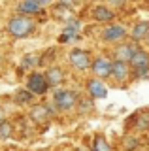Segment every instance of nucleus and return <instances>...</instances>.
Segmentation results:
<instances>
[{"label": "nucleus", "instance_id": "f257e3e1", "mask_svg": "<svg viewBox=\"0 0 149 151\" xmlns=\"http://www.w3.org/2000/svg\"><path fill=\"white\" fill-rule=\"evenodd\" d=\"M6 30L8 34L15 40H21V38H27L30 36L32 32L36 30V23L32 17H27V15H13L6 25Z\"/></svg>", "mask_w": 149, "mask_h": 151}, {"label": "nucleus", "instance_id": "f03ea898", "mask_svg": "<svg viewBox=\"0 0 149 151\" xmlns=\"http://www.w3.org/2000/svg\"><path fill=\"white\" fill-rule=\"evenodd\" d=\"M77 93H74L72 89H66V87H57L53 91V104L59 111H72L76 110L77 106Z\"/></svg>", "mask_w": 149, "mask_h": 151}, {"label": "nucleus", "instance_id": "7ed1b4c3", "mask_svg": "<svg viewBox=\"0 0 149 151\" xmlns=\"http://www.w3.org/2000/svg\"><path fill=\"white\" fill-rule=\"evenodd\" d=\"M128 64L132 68V78H138V79L149 78V53L145 49L138 47Z\"/></svg>", "mask_w": 149, "mask_h": 151}, {"label": "nucleus", "instance_id": "20e7f679", "mask_svg": "<svg viewBox=\"0 0 149 151\" xmlns=\"http://www.w3.org/2000/svg\"><path fill=\"white\" fill-rule=\"evenodd\" d=\"M27 89L34 94V96H45L49 93V83L45 79L44 72H38V70H32L27 76Z\"/></svg>", "mask_w": 149, "mask_h": 151}, {"label": "nucleus", "instance_id": "39448f33", "mask_svg": "<svg viewBox=\"0 0 149 151\" xmlns=\"http://www.w3.org/2000/svg\"><path fill=\"white\" fill-rule=\"evenodd\" d=\"M111 68H113V59L110 55H96L92 57V64H91V72L92 78L98 79H110L111 78Z\"/></svg>", "mask_w": 149, "mask_h": 151}, {"label": "nucleus", "instance_id": "423d86ee", "mask_svg": "<svg viewBox=\"0 0 149 151\" xmlns=\"http://www.w3.org/2000/svg\"><path fill=\"white\" fill-rule=\"evenodd\" d=\"M55 113H59V110L55 108V104H32L30 108V121L36 123V125H47V121L51 117L55 115Z\"/></svg>", "mask_w": 149, "mask_h": 151}, {"label": "nucleus", "instance_id": "0eeeda50", "mask_svg": "<svg viewBox=\"0 0 149 151\" xmlns=\"http://www.w3.org/2000/svg\"><path fill=\"white\" fill-rule=\"evenodd\" d=\"M68 63L74 70L77 72H85V70L91 68L92 64V57L87 49H81V47H74L72 51L68 53Z\"/></svg>", "mask_w": 149, "mask_h": 151}, {"label": "nucleus", "instance_id": "6e6552de", "mask_svg": "<svg viewBox=\"0 0 149 151\" xmlns=\"http://www.w3.org/2000/svg\"><path fill=\"white\" fill-rule=\"evenodd\" d=\"M85 93L92 100H104L108 96V85L98 78H89L85 81Z\"/></svg>", "mask_w": 149, "mask_h": 151}, {"label": "nucleus", "instance_id": "1a4fd4ad", "mask_svg": "<svg viewBox=\"0 0 149 151\" xmlns=\"http://www.w3.org/2000/svg\"><path fill=\"white\" fill-rule=\"evenodd\" d=\"M132 78V68H130L128 63H123V60H113V68H111V81L115 85H125L128 79Z\"/></svg>", "mask_w": 149, "mask_h": 151}, {"label": "nucleus", "instance_id": "9d476101", "mask_svg": "<svg viewBox=\"0 0 149 151\" xmlns=\"http://www.w3.org/2000/svg\"><path fill=\"white\" fill-rule=\"evenodd\" d=\"M128 36V30L125 25H108L102 30V40L108 44H121Z\"/></svg>", "mask_w": 149, "mask_h": 151}, {"label": "nucleus", "instance_id": "9b49d317", "mask_svg": "<svg viewBox=\"0 0 149 151\" xmlns=\"http://www.w3.org/2000/svg\"><path fill=\"white\" fill-rule=\"evenodd\" d=\"M138 44H130V42H123V44L115 45L113 51H111V59L113 60H123V63H130V59H132V55L136 53L138 49Z\"/></svg>", "mask_w": 149, "mask_h": 151}, {"label": "nucleus", "instance_id": "f8f14e48", "mask_svg": "<svg viewBox=\"0 0 149 151\" xmlns=\"http://www.w3.org/2000/svg\"><path fill=\"white\" fill-rule=\"evenodd\" d=\"M45 79H47L49 87L57 89V87H60V83L66 79V72H64L62 66H57V64L49 66V68L45 70Z\"/></svg>", "mask_w": 149, "mask_h": 151}, {"label": "nucleus", "instance_id": "ddd939ff", "mask_svg": "<svg viewBox=\"0 0 149 151\" xmlns=\"http://www.w3.org/2000/svg\"><path fill=\"white\" fill-rule=\"evenodd\" d=\"M128 36H130V40L136 42V44H138V42L147 40V36H149V21H138V23H134V27L130 28Z\"/></svg>", "mask_w": 149, "mask_h": 151}, {"label": "nucleus", "instance_id": "4468645a", "mask_svg": "<svg viewBox=\"0 0 149 151\" xmlns=\"http://www.w3.org/2000/svg\"><path fill=\"white\" fill-rule=\"evenodd\" d=\"M92 19H95L96 23H108V25H111V21L115 19V13H113L111 8L100 4V6L92 8Z\"/></svg>", "mask_w": 149, "mask_h": 151}, {"label": "nucleus", "instance_id": "2eb2a0df", "mask_svg": "<svg viewBox=\"0 0 149 151\" xmlns=\"http://www.w3.org/2000/svg\"><path fill=\"white\" fill-rule=\"evenodd\" d=\"M134 132H136V134H147V132H149V111H140V113H136Z\"/></svg>", "mask_w": 149, "mask_h": 151}, {"label": "nucleus", "instance_id": "dca6fc26", "mask_svg": "<svg viewBox=\"0 0 149 151\" xmlns=\"http://www.w3.org/2000/svg\"><path fill=\"white\" fill-rule=\"evenodd\" d=\"M42 8L36 0H23V2L19 4V12H21V15H38V13L42 12Z\"/></svg>", "mask_w": 149, "mask_h": 151}, {"label": "nucleus", "instance_id": "f3484780", "mask_svg": "<svg viewBox=\"0 0 149 151\" xmlns=\"http://www.w3.org/2000/svg\"><path fill=\"white\" fill-rule=\"evenodd\" d=\"M91 149L92 151H113V145H111V142L106 136L96 134L91 142Z\"/></svg>", "mask_w": 149, "mask_h": 151}, {"label": "nucleus", "instance_id": "a211bd4d", "mask_svg": "<svg viewBox=\"0 0 149 151\" xmlns=\"http://www.w3.org/2000/svg\"><path fill=\"white\" fill-rule=\"evenodd\" d=\"M121 145H123V151H138L140 145H142V138L134 132V134H127L121 142Z\"/></svg>", "mask_w": 149, "mask_h": 151}, {"label": "nucleus", "instance_id": "6ab92c4d", "mask_svg": "<svg viewBox=\"0 0 149 151\" xmlns=\"http://www.w3.org/2000/svg\"><path fill=\"white\" fill-rule=\"evenodd\" d=\"M92 108H95V104H92V98L91 96H80V100H77V106H76V111L80 113V115H87V113L92 111Z\"/></svg>", "mask_w": 149, "mask_h": 151}, {"label": "nucleus", "instance_id": "aec40b11", "mask_svg": "<svg viewBox=\"0 0 149 151\" xmlns=\"http://www.w3.org/2000/svg\"><path fill=\"white\" fill-rule=\"evenodd\" d=\"M32 100H34V94L29 89H19L15 93V102L19 106H32Z\"/></svg>", "mask_w": 149, "mask_h": 151}, {"label": "nucleus", "instance_id": "412c9836", "mask_svg": "<svg viewBox=\"0 0 149 151\" xmlns=\"http://www.w3.org/2000/svg\"><path fill=\"white\" fill-rule=\"evenodd\" d=\"M10 138H13V123L6 119L0 123V140H10Z\"/></svg>", "mask_w": 149, "mask_h": 151}, {"label": "nucleus", "instance_id": "4be33fe9", "mask_svg": "<svg viewBox=\"0 0 149 151\" xmlns=\"http://www.w3.org/2000/svg\"><path fill=\"white\" fill-rule=\"evenodd\" d=\"M34 66H40V57L38 55H25L23 57V63H21V68L23 70H30Z\"/></svg>", "mask_w": 149, "mask_h": 151}, {"label": "nucleus", "instance_id": "5701e85b", "mask_svg": "<svg viewBox=\"0 0 149 151\" xmlns=\"http://www.w3.org/2000/svg\"><path fill=\"white\" fill-rule=\"evenodd\" d=\"M59 4L64 6V8H68V9H74L77 6V0H59Z\"/></svg>", "mask_w": 149, "mask_h": 151}, {"label": "nucleus", "instance_id": "b1692460", "mask_svg": "<svg viewBox=\"0 0 149 151\" xmlns=\"http://www.w3.org/2000/svg\"><path fill=\"white\" fill-rule=\"evenodd\" d=\"M36 2H38L42 8H45V6H51V4H53L55 0H36Z\"/></svg>", "mask_w": 149, "mask_h": 151}, {"label": "nucleus", "instance_id": "393cba45", "mask_svg": "<svg viewBox=\"0 0 149 151\" xmlns=\"http://www.w3.org/2000/svg\"><path fill=\"white\" fill-rule=\"evenodd\" d=\"M108 2L111 4V6H125V2H127V0H108Z\"/></svg>", "mask_w": 149, "mask_h": 151}, {"label": "nucleus", "instance_id": "a878e982", "mask_svg": "<svg viewBox=\"0 0 149 151\" xmlns=\"http://www.w3.org/2000/svg\"><path fill=\"white\" fill-rule=\"evenodd\" d=\"M76 151H92V149H91V145H89V147H85V145H83V147H77Z\"/></svg>", "mask_w": 149, "mask_h": 151}, {"label": "nucleus", "instance_id": "bb28decb", "mask_svg": "<svg viewBox=\"0 0 149 151\" xmlns=\"http://www.w3.org/2000/svg\"><path fill=\"white\" fill-rule=\"evenodd\" d=\"M59 151H76V149H72V147H60Z\"/></svg>", "mask_w": 149, "mask_h": 151}, {"label": "nucleus", "instance_id": "cd10ccee", "mask_svg": "<svg viewBox=\"0 0 149 151\" xmlns=\"http://www.w3.org/2000/svg\"><path fill=\"white\" fill-rule=\"evenodd\" d=\"M2 121H6V119H4V113H2V110H0V123H2Z\"/></svg>", "mask_w": 149, "mask_h": 151}, {"label": "nucleus", "instance_id": "c85d7f7f", "mask_svg": "<svg viewBox=\"0 0 149 151\" xmlns=\"http://www.w3.org/2000/svg\"><path fill=\"white\" fill-rule=\"evenodd\" d=\"M145 144H149V132L145 134Z\"/></svg>", "mask_w": 149, "mask_h": 151}, {"label": "nucleus", "instance_id": "c756f323", "mask_svg": "<svg viewBox=\"0 0 149 151\" xmlns=\"http://www.w3.org/2000/svg\"><path fill=\"white\" fill-rule=\"evenodd\" d=\"M38 151H53V149H38Z\"/></svg>", "mask_w": 149, "mask_h": 151}, {"label": "nucleus", "instance_id": "7c9ffc66", "mask_svg": "<svg viewBox=\"0 0 149 151\" xmlns=\"http://www.w3.org/2000/svg\"><path fill=\"white\" fill-rule=\"evenodd\" d=\"M6 151H19V149H6Z\"/></svg>", "mask_w": 149, "mask_h": 151}, {"label": "nucleus", "instance_id": "2f4dec72", "mask_svg": "<svg viewBox=\"0 0 149 151\" xmlns=\"http://www.w3.org/2000/svg\"><path fill=\"white\" fill-rule=\"evenodd\" d=\"M0 64H2V53H0Z\"/></svg>", "mask_w": 149, "mask_h": 151}, {"label": "nucleus", "instance_id": "473e14b6", "mask_svg": "<svg viewBox=\"0 0 149 151\" xmlns=\"http://www.w3.org/2000/svg\"><path fill=\"white\" fill-rule=\"evenodd\" d=\"M145 42H147V45H149V36H147V40H145Z\"/></svg>", "mask_w": 149, "mask_h": 151}, {"label": "nucleus", "instance_id": "72a5a7b5", "mask_svg": "<svg viewBox=\"0 0 149 151\" xmlns=\"http://www.w3.org/2000/svg\"><path fill=\"white\" fill-rule=\"evenodd\" d=\"M147 2H149V0H147Z\"/></svg>", "mask_w": 149, "mask_h": 151}]
</instances>
